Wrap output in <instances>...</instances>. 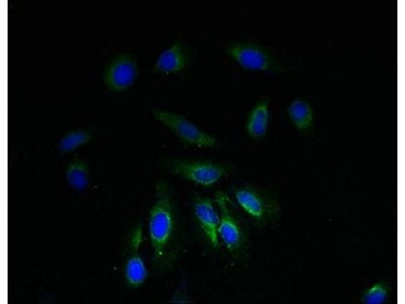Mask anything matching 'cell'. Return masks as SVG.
<instances>
[{
    "label": "cell",
    "mask_w": 405,
    "mask_h": 304,
    "mask_svg": "<svg viewBox=\"0 0 405 304\" xmlns=\"http://www.w3.org/2000/svg\"><path fill=\"white\" fill-rule=\"evenodd\" d=\"M225 53L245 69L279 73L284 67L279 59L266 48L251 42L235 41L228 44Z\"/></svg>",
    "instance_id": "cell-1"
},
{
    "label": "cell",
    "mask_w": 405,
    "mask_h": 304,
    "mask_svg": "<svg viewBox=\"0 0 405 304\" xmlns=\"http://www.w3.org/2000/svg\"><path fill=\"white\" fill-rule=\"evenodd\" d=\"M156 188L158 197L150 212L149 230L156 258L164 254L173 226L172 207L165 184L159 182Z\"/></svg>",
    "instance_id": "cell-2"
},
{
    "label": "cell",
    "mask_w": 405,
    "mask_h": 304,
    "mask_svg": "<svg viewBox=\"0 0 405 304\" xmlns=\"http://www.w3.org/2000/svg\"><path fill=\"white\" fill-rule=\"evenodd\" d=\"M168 164L176 175L204 186L215 184L232 169L225 163L201 160L175 159Z\"/></svg>",
    "instance_id": "cell-3"
},
{
    "label": "cell",
    "mask_w": 405,
    "mask_h": 304,
    "mask_svg": "<svg viewBox=\"0 0 405 304\" xmlns=\"http://www.w3.org/2000/svg\"><path fill=\"white\" fill-rule=\"evenodd\" d=\"M152 113L156 120L187 144L208 148L218 144L216 138L201 130L183 116L159 108L153 109Z\"/></svg>",
    "instance_id": "cell-4"
},
{
    "label": "cell",
    "mask_w": 405,
    "mask_h": 304,
    "mask_svg": "<svg viewBox=\"0 0 405 304\" xmlns=\"http://www.w3.org/2000/svg\"><path fill=\"white\" fill-rule=\"evenodd\" d=\"M240 207L259 223L270 221L278 213L277 201L266 192L251 186L237 187L234 192Z\"/></svg>",
    "instance_id": "cell-5"
},
{
    "label": "cell",
    "mask_w": 405,
    "mask_h": 304,
    "mask_svg": "<svg viewBox=\"0 0 405 304\" xmlns=\"http://www.w3.org/2000/svg\"><path fill=\"white\" fill-rule=\"evenodd\" d=\"M216 202L220 210L218 234L227 249L237 254L246 244V234L240 219L232 210L231 203L225 194L218 192Z\"/></svg>",
    "instance_id": "cell-6"
},
{
    "label": "cell",
    "mask_w": 405,
    "mask_h": 304,
    "mask_svg": "<svg viewBox=\"0 0 405 304\" xmlns=\"http://www.w3.org/2000/svg\"><path fill=\"white\" fill-rule=\"evenodd\" d=\"M137 72V65L134 58L128 54H121L107 65L103 72V82L108 90L122 91L134 83Z\"/></svg>",
    "instance_id": "cell-7"
},
{
    "label": "cell",
    "mask_w": 405,
    "mask_h": 304,
    "mask_svg": "<svg viewBox=\"0 0 405 304\" xmlns=\"http://www.w3.org/2000/svg\"><path fill=\"white\" fill-rule=\"evenodd\" d=\"M194 210L210 242L214 247H217L220 217L215 210L211 200L204 197L197 198L194 204Z\"/></svg>",
    "instance_id": "cell-8"
},
{
    "label": "cell",
    "mask_w": 405,
    "mask_h": 304,
    "mask_svg": "<svg viewBox=\"0 0 405 304\" xmlns=\"http://www.w3.org/2000/svg\"><path fill=\"white\" fill-rule=\"evenodd\" d=\"M269 122V99L261 98L251 109L246 122L245 129L250 138L259 140L266 135Z\"/></svg>",
    "instance_id": "cell-9"
},
{
    "label": "cell",
    "mask_w": 405,
    "mask_h": 304,
    "mask_svg": "<svg viewBox=\"0 0 405 304\" xmlns=\"http://www.w3.org/2000/svg\"><path fill=\"white\" fill-rule=\"evenodd\" d=\"M187 63V58L182 46L179 42H175L160 53L153 69L163 73H176L184 68Z\"/></svg>",
    "instance_id": "cell-10"
},
{
    "label": "cell",
    "mask_w": 405,
    "mask_h": 304,
    "mask_svg": "<svg viewBox=\"0 0 405 304\" xmlns=\"http://www.w3.org/2000/svg\"><path fill=\"white\" fill-rule=\"evenodd\" d=\"M288 117L294 126L300 131H306L313 122V112L310 104L305 100L296 98L289 105Z\"/></svg>",
    "instance_id": "cell-11"
},
{
    "label": "cell",
    "mask_w": 405,
    "mask_h": 304,
    "mask_svg": "<svg viewBox=\"0 0 405 304\" xmlns=\"http://www.w3.org/2000/svg\"><path fill=\"white\" fill-rule=\"evenodd\" d=\"M66 177L69 184L77 189L85 188L89 183V169L81 159H76L67 166Z\"/></svg>",
    "instance_id": "cell-12"
},
{
    "label": "cell",
    "mask_w": 405,
    "mask_h": 304,
    "mask_svg": "<svg viewBox=\"0 0 405 304\" xmlns=\"http://www.w3.org/2000/svg\"><path fill=\"white\" fill-rule=\"evenodd\" d=\"M91 137L92 134L88 130H72L61 138L59 142L58 149L61 153H68L86 143Z\"/></svg>",
    "instance_id": "cell-13"
},
{
    "label": "cell",
    "mask_w": 405,
    "mask_h": 304,
    "mask_svg": "<svg viewBox=\"0 0 405 304\" xmlns=\"http://www.w3.org/2000/svg\"><path fill=\"white\" fill-rule=\"evenodd\" d=\"M126 275L129 284L134 286L139 285L144 281L147 272L140 257L135 255L129 260L126 267Z\"/></svg>",
    "instance_id": "cell-14"
},
{
    "label": "cell",
    "mask_w": 405,
    "mask_h": 304,
    "mask_svg": "<svg viewBox=\"0 0 405 304\" xmlns=\"http://www.w3.org/2000/svg\"><path fill=\"white\" fill-rule=\"evenodd\" d=\"M387 292L386 288L381 284H376L368 290L362 299L366 303H382L386 298Z\"/></svg>",
    "instance_id": "cell-15"
}]
</instances>
